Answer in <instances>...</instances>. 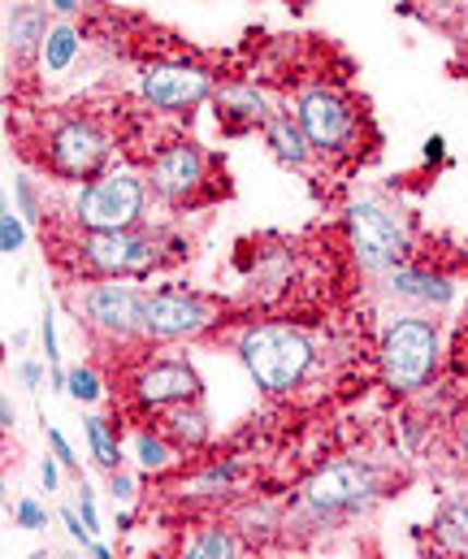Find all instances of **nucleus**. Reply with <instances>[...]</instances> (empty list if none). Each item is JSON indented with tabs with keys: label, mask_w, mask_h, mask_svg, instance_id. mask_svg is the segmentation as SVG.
I'll list each match as a JSON object with an SVG mask.
<instances>
[{
	"label": "nucleus",
	"mask_w": 468,
	"mask_h": 559,
	"mask_svg": "<svg viewBox=\"0 0 468 559\" xmlns=\"http://www.w3.org/2000/svg\"><path fill=\"white\" fill-rule=\"evenodd\" d=\"M22 248H26V217H13V209H9V213H0V252L13 257Z\"/></svg>",
	"instance_id": "obj_26"
},
{
	"label": "nucleus",
	"mask_w": 468,
	"mask_h": 559,
	"mask_svg": "<svg viewBox=\"0 0 468 559\" xmlns=\"http://www.w3.org/2000/svg\"><path fill=\"white\" fill-rule=\"evenodd\" d=\"M48 13H52L48 4H31V0L9 4V17H4V44H9V57L31 61V57L44 52V39H48V31H52Z\"/></svg>",
	"instance_id": "obj_15"
},
{
	"label": "nucleus",
	"mask_w": 468,
	"mask_h": 559,
	"mask_svg": "<svg viewBox=\"0 0 468 559\" xmlns=\"http://www.w3.org/2000/svg\"><path fill=\"white\" fill-rule=\"evenodd\" d=\"M296 122L309 135L316 156H351L360 143V122L347 96L334 87H309L296 96Z\"/></svg>",
	"instance_id": "obj_9"
},
{
	"label": "nucleus",
	"mask_w": 468,
	"mask_h": 559,
	"mask_svg": "<svg viewBox=\"0 0 468 559\" xmlns=\"http://www.w3.org/2000/svg\"><path fill=\"white\" fill-rule=\"evenodd\" d=\"M148 295L140 278H87L74 290V317L105 343H135L144 338Z\"/></svg>",
	"instance_id": "obj_4"
},
{
	"label": "nucleus",
	"mask_w": 468,
	"mask_h": 559,
	"mask_svg": "<svg viewBox=\"0 0 468 559\" xmlns=\"http://www.w3.org/2000/svg\"><path fill=\"white\" fill-rule=\"evenodd\" d=\"M79 52H83V35H79V26H74L70 17H57L52 31H48V39H44L39 66H44L48 79H61V74L79 61Z\"/></svg>",
	"instance_id": "obj_19"
},
{
	"label": "nucleus",
	"mask_w": 468,
	"mask_h": 559,
	"mask_svg": "<svg viewBox=\"0 0 468 559\" xmlns=\"http://www.w3.org/2000/svg\"><path fill=\"white\" fill-rule=\"evenodd\" d=\"M92 556H96V559H109V556H113V551H109L105 543H92Z\"/></svg>",
	"instance_id": "obj_40"
},
{
	"label": "nucleus",
	"mask_w": 468,
	"mask_h": 559,
	"mask_svg": "<svg viewBox=\"0 0 468 559\" xmlns=\"http://www.w3.org/2000/svg\"><path fill=\"white\" fill-rule=\"evenodd\" d=\"M131 451H135V464L144 473H165V468L178 464V447L165 438V429H140L135 442H131Z\"/></svg>",
	"instance_id": "obj_24"
},
{
	"label": "nucleus",
	"mask_w": 468,
	"mask_h": 559,
	"mask_svg": "<svg viewBox=\"0 0 468 559\" xmlns=\"http://www.w3.org/2000/svg\"><path fill=\"white\" fill-rule=\"evenodd\" d=\"M160 429H165V438H169L178 451H200V447L208 442V433H213V425H208L204 408H200L195 400H191V404H173V408H165Z\"/></svg>",
	"instance_id": "obj_18"
},
{
	"label": "nucleus",
	"mask_w": 468,
	"mask_h": 559,
	"mask_svg": "<svg viewBox=\"0 0 468 559\" xmlns=\"http://www.w3.org/2000/svg\"><path fill=\"white\" fill-rule=\"evenodd\" d=\"M22 382H26L31 391L39 386V365H35V360H26V365H22Z\"/></svg>",
	"instance_id": "obj_36"
},
{
	"label": "nucleus",
	"mask_w": 468,
	"mask_h": 559,
	"mask_svg": "<svg viewBox=\"0 0 468 559\" xmlns=\"http://www.w3.org/2000/svg\"><path fill=\"white\" fill-rule=\"evenodd\" d=\"M113 525H118V530H131V508H122V512H118V521H113Z\"/></svg>",
	"instance_id": "obj_39"
},
{
	"label": "nucleus",
	"mask_w": 468,
	"mask_h": 559,
	"mask_svg": "<svg viewBox=\"0 0 468 559\" xmlns=\"http://www.w3.org/2000/svg\"><path fill=\"white\" fill-rule=\"evenodd\" d=\"M269 114H274V109L265 105V96H261L256 87H248V83H235V87H221V92H217V118H221L226 127H235V131L265 127Z\"/></svg>",
	"instance_id": "obj_16"
},
{
	"label": "nucleus",
	"mask_w": 468,
	"mask_h": 559,
	"mask_svg": "<svg viewBox=\"0 0 468 559\" xmlns=\"http://www.w3.org/2000/svg\"><path fill=\"white\" fill-rule=\"evenodd\" d=\"M148 178L131 165H113L79 187L70 217L74 230H140L148 213Z\"/></svg>",
	"instance_id": "obj_3"
},
{
	"label": "nucleus",
	"mask_w": 468,
	"mask_h": 559,
	"mask_svg": "<svg viewBox=\"0 0 468 559\" xmlns=\"http://www.w3.org/2000/svg\"><path fill=\"white\" fill-rule=\"evenodd\" d=\"M265 140H269V147H274V156L283 160V165H309L312 156V143H309V135L300 131V122H296V114H287V109H274L269 118H265Z\"/></svg>",
	"instance_id": "obj_17"
},
{
	"label": "nucleus",
	"mask_w": 468,
	"mask_h": 559,
	"mask_svg": "<svg viewBox=\"0 0 468 559\" xmlns=\"http://www.w3.org/2000/svg\"><path fill=\"white\" fill-rule=\"evenodd\" d=\"M144 178H148L156 200H165V204H173V209H187V204L200 200V191H204V182H208V156H204L200 143L173 140V143H165L160 152H153Z\"/></svg>",
	"instance_id": "obj_10"
},
{
	"label": "nucleus",
	"mask_w": 468,
	"mask_h": 559,
	"mask_svg": "<svg viewBox=\"0 0 468 559\" xmlns=\"http://www.w3.org/2000/svg\"><path fill=\"white\" fill-rule=\"evenodd\" d=\"M13 521L22 525V530H48V512L35 503V499H17V508H13Z\"/></svg>",
	"instance_id": "obj_30"
},
{
	"label": "nucleus",
	"mask_w": 468,
	"mask_h": 559,
	"mask_svg": "<svg viewBox=\"0 0 468 559\" xmlns=\"http://www.w3.org/2000/svg\"><path fill=\"white\" fill-rule=\"evenodd\" d=\"M74 508H79V516L87 521V530L92 534H100L105 525H100V508H96V490L87 486V481H79V499H74Z\"/></svg>",
	"instance_id": "obj_29"
},
{
	"label": "nucleus",
	"mask_w": 468,
	"mask_h": 559,
	"mask_svg": "<svg viewBox=\"0 0 468 559\" xmlns=\"http://www.w3.org/2000/svg\"><path fill=\"white\" fill-rule=\"evenodd\" d=\"M13 420H17L13 404H9V400H0V425H4V429H13Z\"/></svg>",
	"instance_id": "obj_38"
},
{
	"label": "nucleus",
	"mask_w": 468,
	"mask_h": 559,
	"mask_svg": "<svg viewBox=\"0 0 468 559\" xmlns=\"http://www.w3.org/2000/svg\"><path fill=\"white\" fill-rule=\"evenodd\" d=\"M83 433H87V451H92V460H96V468H105V473H113V468H122V438H118V429L109 425L105 417H87L83 420Z\"/></svg>",
	"instance_id": "obj_22"
},
{
	"label": "nucleus",
	"mask_w": 468,
	"mask_h": 559,
	"mask_svg": "<svg viewBox=\"0 0 468 559\" xmlns=\"http://www.w3.org/2000/svg\"><path fill=\"white\" fill-rule=\"evenodd\" d=\"M213 321H217L213 299H204L195 290H153L144 338L148 343H187V338H200Z\"/></svg>",
	"instance_id": "obj_12"
},
{
	"label": "nucleus",
	"mask_w": 468,
	"mask_h": 559,
	"mask_svg": "<svg viewBox=\"0 0 468 559\" xmlns=\"http://www.w3.org/2000/svg\"><path fill=\"white\" fill-rule=\"evenodd\" d=\"M109 156H113V140L92 118H65V122H57L48 131V143H44V165L61 182H92L96 174H105Z\"/></svg>",
	"instance_id": "obj_8"
},
{
	"label": "nucleus",
	"mask_w": 468,
	"mask_h": 559,
	"mask_svg": "<svg viewBox=\"0 0 468 559\" xmlns=\"http://www.w3.org/2000/svg\"><path fill=\"white\" fill-rule=\"evenodd\" d=\"M13 200H17V213H22L31 226L44 217V209H39V195H35V182H31V178H13Z\"/></svg>",
	"instance_id": "obj_27"
},
{
	"label": "nucleus",
	"mask_w": 468,
	"mask_h": 559,
	"mask_svg": "<svg viewBox=\"0 0 468 559\" xmlns=\"http://www.w3.org/2000/svg\"><path fill=\"white\" fill-rule=\"evenodd\" d=\"M377 495H382V477L369 460H334V464H321L300 486V512H309L316 521L351 516L377 503Z\"/></svg>",
	"instance_id": "obj_7"
},
{
	"label": "nucleus",
	"mask_w": 468,
	"mask_h": 559,
	"mask_svg": "<svg viewBox=\"0 0 468 559\" xmlns=\"http://www.w3.org/2000/svg\"><path fill=\"white\" fill-rule=\"evenodd\" d=\"M70 257L83 278H148L160 265V239L140 230H79Z\"/></svg>",
	"instance_id": "obj_5"
},
{
	"label": "nucleus",
	"mask_w": 468,
	"mask_h": 559,
	"mask_svg": "<svg viewBox=\"0 0 468 559\" xmlns=\"http://www.w3.org/2000/svg\"><path fill=\"white\" fill-rule=\"evenodd\" d=\"M434 538L443 551H465L468 556V490L465 495H452L434 521Z\"/></svg>",
	"instance_id": "obj_21"
},
{
	"label": "nucleus",
	"mask_w": 468,
	"mask_h": 559,
	"mask_svg": "<svg viewBox=\"0 0 468 559\" xmlns=\"http://www.w3.org/2000/svg\"><path fill=\"white\" fill-rule=\"evenodd\" d=\"M456 39L468 48V0H460V22H456Z\"/></svg>",
	"instance_id": "obj_35"
},
{
	"label": "nucleus",
	"mask_w": 468,
	"mask_h": 559,
	"mask_svg": "<svg viewBox=\"0 0 468 559\" xmlns=\"http://www.w3.org/2000/svg\"><path fill=\"white\" fill-rule=\"evenodd\" d=\"M109 499H113V508H131L135 503V477L127 468L109 473Z\"/></svg>",
	"instance_id": "obj_28"
},
{
	"label": "nucleus",
	"mask_w": 468,
	"mask_h": 559,
	"mask_svg": "<svg viewBox=\"0 0 468 559\" xmlns=\"http://www.w3.org/2000/svg\"><path fill=\"white\" fill-rule=\"evenodd\" d=\"M452 455L468 468V413L456 417V429H452Z\"/></svg>",
	"instance_id": "obj_32"
},
{
	"label": "nucleus",
	"mask_w": 468,
	"mask_h": 559,
	"mask_svg": "<svg viewBox=\"0 0 468 559\" xmlns=\"http://www.w3.org/2000/svg\"><path fill=\"white\" fill-rule=\"evenodd\" d=\"M131 386H135L140 408H153V413H165L173 404H191L204 395V382L187 360H148L131 378Z\"/></svg>",
	"instance_id": "obj_13"
},
{
	"label": "nucleus",
	"mask_w": 468,
	"mask_h": 559,
	"mask_svg": "<svg viewBox=\"0 0 468 559\" xmlns=\"http://www.w3.org/2000/svg\"><path fill=\"white\" fill-rule=\"evenodd\" d=\"M239 477H243V464H239V460H221V464H208L204 473H195V477H182V486H178V499H226V495H235Z\"/></svg>",
	"instance_id": "obj_20"
},
{
	"label": "nucleus",
	"mask_w": 468,
	"mask_h": 559,
	"mask_svg": "<svg viewBox=\"0 0 468 559\" xmlns=\"http://www.w3.org/2000/svg\"><path fill=\"white\" fill-rule=\"evenodd\" d=\"M386 290L417 304V308H430V312H443L456 304V282L447 274H434V270H412V265H399L386 274Z\"/></svg>",
	"instance_id": "obj_14"
},
{
	"label": "nucleus",
	"mask_w": 468,
	"mask_h": 559,
	"mask_svg": "<svg viewBox=\"0 0 468 559\" xmlns=\"http://www.w3.org/2000/svg\"><path fill=\"white\" fill-rule=\"evenodd\" d=\"M213 74L195 61H153L140 74V96L156 114H191L213 96Z\"/></svg>",
	"instance_id": "obj_11"
},
{
	"label": "nucleus",
	"mask_w": 468,
	"mask_h": 559,
	"mask_svg": "<svg viewBox=\"0 0 468 559\" xmlns=\"http://www.w3.org/2000/svg\"><path fill=\"white\" fill-rule=\"evenodd\" d=\"M443 135H434V140H430V147H425V160H443Z\"/></svg>",
	"instance_id": "obj_37"
},
{
	"label": "nucleus",
	"mask_w": 468,
	"mask_h": 559,
	"mask_svg": "<svg viewBox=\"0 0 468 559\" xmlns=\"http://www.w3.org/2000/svg\"><path fill=\"white\" fill-rule=\"evenodd\" d=\"M465 325H468V308H465Z\"/></svg>",
	"instance_id": "obj_41"
},
{
	"label": "nucleus",
	"mask_w": 468,
	"mask_h": 559,
	"mask_svg": "<svg viewBox=\"0 0 468 559\" xmlns=\"http://www.w3.org/2000/svg\"><path fill=\"white\" fill-rule=\"evenodd\" d=\"M44 4H48L57 17H74V13L83 9V0H44Z\"/></svg>",
	"instance_id": "obj_34"
},
{
	"label": "nucleus",
	"mask_w": 468,
	"mask_h": 559,
	"mask_svg": "<svg viewBox=\"0 0 468 559\" xmlns=\"http://www.w3.org/2000/svg\"><path fill=\"white\" fill-rule=\"evenodd\" d=\"M248 378L265 395H287L312 373V343L287 321H261L248 325L235 343Z\"/></svg>",
	"instance_id": "obj_2"
},
{
	"label": "nucleus",
	"mask_w": 468,
	"mask_h": 559,
	"mask_svg": "<svg viewBox=\"0 0 468 559\" xmlns=\"http://www.w3.org/2000/svg\"><path fill=\"white\" fill-rule=\"evenodd\" d=\"M377 369L386 391L395 395H421L434 386L443 369V330L434 317L404 312L395 317L377 338Z\"/></svg>",
	"instance_id": "obj_1"
},
{
	"label": "nucleus",
	"mask_w": 468,
	"mask_h": 559,
	"mask_svg": "<svg viewBox=\"0 0 468 559\" xmlns=\"http://www.w3.org/2000/svg\"><path fill=\"white\" fill-rule=\"evenodd\" d=\"M48 447H52V455L65 464V473H79V468H83L79 455H74V447H70V438H65L61 429H48Z\"/></svg>",
	"instance_id": "obj_31"
},
{
	"label": "nucleus",
	"mask_w": 468,
	"mask_h": 559,
	"mask_svg": "<svg viewBox=\"0 0 468 559\" xmlns=\"http://www.w3.org/2000/svg\"><path fill=\"white\" fill-rule=\"evenodd\" d=\"M239 538L226 530V525H200L191 538H182V556L191 559H230L239 556Z\"/></svg>",
	"instance_id": "obj_23"
},
{
	"label": "nucleus",
	"mask_w": 468,
	"mask_h": 559,
	"mask_svg": "<svg viewBox=\"0 0 468 559\" xmlns=\"http://www.w3.org/2000/svg\"><path fill=\"white\" fill-rule=\"evenodd\" d=\"M61 468H65V464H61L57 455H44V464H39V481H44V490H48V495H57V481H61Z\"/></svg>",
	"instance_id": "obj_33"
},
{
	"label": "nucleus",
	"mask_w": 468,
	"mask_h": 559,
	"mask_svg": "<svg viewBox=\"0 0 468 559\" xmlns=\"http://www.w3.org/2000/svg\"><path fill=\"white\" fill-rule=\"evenodd\" d=\"M347 248H351L356 265L373 278H386L391 270L408 265V252H412L404 217L377 200L347 204Z\"/></svg>",
	"instance_id": "obj_6"
},
{
	"label": "nucleus",
	"mask_w": 468,
	"mask_h": 559,
	"mask_svg": "<svg viewBox=\"0 0 468 559\" xmlns=\"http://www.w3.org/2000/svg\"><path fill=\"white\" fill-rule=\"evenodd\" d=\"M65 395H70L74 404H87V408H92V404L105 395V391H100V373L87 369V365L70 369V373H65Z\"/></svg>",
	"instance_id": "obj_25"
}]
</instances>
